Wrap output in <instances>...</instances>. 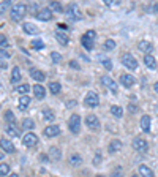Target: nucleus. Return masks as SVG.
Instances as JSON below:
<instances>
[{
    "instance_id": "nucleus-1",
    "label": "nucleus",
    "mask_w": 158,
    "mask_h": 177,
    "mask_svg": "<svg viewBox=\"0 0 158 177\" xmlns=\"http://www.w3.org/2000/svg\"><path fill=\"white\" fill-rule=\"evenodd\" d=\"M25 11H27V6L24 3H17V5H13L11 10H10V17L14 21V22H19L22 17L25 16Z\"/></svg>"
},
{
    "instance_id": "nucleus-2",
    "label": "nucleus",
    "mask_w": 158,
    "mask_h": 177,
    "mask_svg": "<svg viewBox=\"0 0 158 177\" xmlns=\"http://www.w3.org/2000/svg\"><path fill=\"white\" fill-rule=\"evenodd\" d=\"M95 32L94 30H87L84 35H82V38H81V43L82 46L87 49V51H92V48H94V43H95Z\"/></svg>"
},
{
    "instance_id": "nucleus-3",
    "label": "nucleus",
    "mask_w": 158,
    "mask_h": 177,
    "mask_svg": "<svg viewBox=\"0 0 158 177\" xmlns=\"http://www.w3.org/2000/svg\"><path fill=\"white\" fill-rule=\"evenodd\" d=\"M68 128L73 135H78L81 131V117L79 114H73L68 120Z\"/></svg>"
},
{
    "instance_id": "nucleus-4",
    "label": "nucleus",
    "mask_w": 158,
    "mask_h": 177,
    "mask_svg": "<svg viewBox=\"0 0 158 177\" xmlns=\"http://www.w3.org/2000/svg\"><path fill=\"white\" fill-rule=\"evenodd\" d=\"M120 60H122V63L128 70H136L138 68V60H136V57H133V54L125 52L122 57H120Z\"/></svg>"
},
{
    "instance_id": "nucleus-5",
    "label": "nucleus",
    "mask_w": 158,
    "mask_h": 177,
    "mask_svg": "<svg viewBox=\"0 0 158 177\" xmlns=\"http://www.w3.org/2000/svg\"><path fill=\"white\" fill-rule=\"evenodd\" d=\"M86 125H87V128L90 130V131H98V130L101 128L100 119H98L95 114H89V116L86 117Z\"/></svg>"
},
{
    "instance_id": "nucleus-6",
    "label": "nucleus",
    "mask_w": 158,
    "mask_h": 177,
    "mask_svg": "<svg viewBox=\"0 0 158 177\" xmlns=\"http://www.w3.org/2000/svg\"><path fill=\"white\" fill-rule=\"evenodd\" d=\"M67 16L73 21H81L82 19V11L79 10V6L76 3H71L68 8H67Z\"/></svg>"
},
{
    "instance_id": "nucleus-7",
    "label": "nucleus",
    "mask_w": 158,
    "mask_h": 177,
    "mask_svg": "<svg viewBox=\"0 0 158 177\" xmlns=\"http://www.w3.org/2000/svg\"><path fill=\"white\" fill-rule=\"evenodd\" d=\"M84 103H86L87 108H97V106L100 105V97H98V94H95L94 90L87 92V95H86V98H84Z\"/></svg>"
},
{
    "instance_id": "nucleus-8",
    "label": "nucleus",
    "mask_w": 158,
    "mask_h": 177,
    "mask_svg": "<svg viewBox=\"0 0 158 177\" xmlns=\"http://www.w3.org/2000/svg\"><path fill=\"white\" fill-rule=\"evenodd\" d=\"M131 144H133V149H134L136 152H139V153H145L147 149H149L147 141H145V139H142V138H134Z\"/></svg>"
},
{
    "instance_id": "nucleus-9",
    "label": "nucleus",
    "mask_w": 158,
    "mask_h": 177,
    "mask_svg": "<svg viewBox=\"0 0 158 177\" xmlns=\"http://www.w3.org/2000/svg\"><path fill=\"white\" fill-rule=\"evenodd\" d=\"M36 142H38V136H36L35 133H32V131L25 133L24 138H22V144H24L25 147H29V149H30V147H35Z\"/></svg>"
},
{
    "instance_id": "nucleus-10",
    "label": "nucleus",
    "mask_w": 158,
    "mask_h": 177,
    "mask_svg": "<svg viewBox=\"0 0 158 177\" xmlns=\"http://www.w3.org/2000/svg\"><path fill=\"white\" fill-rule=\"evenodd\" d=\"M101 84L109 89L112 94H117V90H119V86H117V82L112 79V78H109V76H101Z\"/></svg>"
},
{
    "instance_id": "nucleus-11",
    "label": "nucleus",
    "mask_w": 158,
    "mask_h": 177,
    "mask_svg": "<svg viewBox=\"0 0 158 177\" xmlns=\"http://www.w3.org/2000/svg\"><path fill=\"white\" fill-rule=\"evenodd\" d=\"M134 82H136V79L133 78V74H128V73L120 74V84H122L123 87H133Z\"/></svg>"
},
{
    "instance_id": "nucleus-12",
    "label": "nucleus",
    "mask_w": 158,
    "mask_h": 177,
    "mask_svg": "<svg viewBox=\"0 0 158 177\" xmlns=\"http://www.w3.org/2000/svg\"><path fill=\"white\" fill-rule=\"evenodd\" d=\"M35 16L38 17L40 21H51L52 19V11H51V8H41V10L36 11Z\"/></svg>"
},
{
    "instance_id": "nucleus-13",
    "label": "nucleus",
    "mask_w": 158,
    "mask_h": 177,
    "mask_svg": "<svg viewBox=\"0 0 158 177\" xmlns=\"http://www.w3.org/2000/svg\"><path fill=\"white\" fill-rule=\"evenodd\" d=\"M82 155H79L78 152H74V153H71L70 155V158H68V164L70 166H73V168H78V166H81L82 164Z\"/></svg>"
},
{
    "instance_id": "nucleus-14",
    "label": "nucleus",
    "mask_w": 158,
    "mask_h": 177,
    "mask_svg": "<svg viewBox=\"0 0 158 177\" xmlns=\"http://www.w3.org/2000/svg\"><path fill=\"white\" fill-rule=\"evenodd\" d=\"M138 49L139 51H141V52H147V55L149 54H150L152 51H153V46H152V43L150 41H147V40H141V41H139L138 43Z\"/></svg>"
},
{
    "instance_id": "nucleus-15",
    "label": "nucleus",
    "mask_w": 158,
    "mask_h": 177,
    "mask_svg": "<svg viewBox=\"0 0 158 177\" xmlns=\"http://www.w3.org/2000/svg\"><path fill=\"white\" fill-rule=\"evenodd\" d=\"M22 30H24L27 35H38V33H40V29H38L35 24H32V22H24V24H22Z\"/></svg>"
},
{
    "instance_id": "nucleus-16",
    "label": "nucleus",
    "mask_w": 158,
    "mask_h": 177,
    "mask_svg": "<svg viewBox=\"0 0 158 177\" xmlns=\"http://www.w3.org/2000/svg\"><path fill=\"white\" fill-rule=\"evenodd\" d=\"M122 141L120 139H112V141L109 142V146H108V152L109 153H117V152H120V149H122Z\"/></svg>"
},
{
    "instance_id": "nucleus-17",
    "label": "nucleus",
    "mask_w": 158,
    "mask_h": 177,
    "mask_svg": "<svg viewBox=\"0 0 158 177\" xmlns=\"http://www.w3.org/2000/svg\"><path fill=\"white\" fill-rule=\"evenodd\" d=\"M60 135V127L59 125H49L44 128V136L48 138H54V136H59Z\"/></svg>"
},
{
    "instance_id": "nucleus-18",
    "label": "nucleus",
    "mask_w": 158,
    "mask_h": 177,
    "mask_svg": "<svg viewBox=\"0 0 158 177\" xmlns=\"http://www.w3.org/2000/svg\"><path fill=\"white\" fill-rule=\"evenodd\" d=\"M0 146H2V150H3V152H6V153H14V146H13L11 141H8L6 138H2Z\"/></svg>"
},
{
    "instance_id": "nucleus-19",
    "label": "nucleus",
    "mask_w": 158,
    "mask_h": 177,
    "mask_svg": "<svg viewBox=\"0 0 158 177\" xmlns=\"http://www.w3.org/2000/svg\"><path fill=\"white\" fill-rule=\"evenodd\" d=\"M30 76H32V79H35L36 82H41V81L46 79V74H44L41 70H38V68L30 70Z\"/></svg>"
},
{
    "instance_id": "nucleus-20",
    "label": "nucleus",
    "mask_w": 158,
    "mask_h": 177,
    "mask_svg": "<svg viewBox=\"0 0 158 177\" xmlns=\"http://www.w3.org/2000/svg\"><path fill=\"white\" fill-rule=\"evenodd\" d=\"M144 63H145V67L149 68V70H155L156 68V60H155V57L152 54H145L144 55Z\"/></svg>"
},
{
    "instance_id": "nucleus-21",
    "label": "nucleus",
    "mask_w": 158,
    "mask_h": 177,
    "mask_svg": "<svg viewBox=\"0 0 158 177\" xmlns=\"http://www.w3.org/2000/svg\"><path fill=\"white\" fill-rule=\"evenodd\" d=\"M49 158H51L52 161H59L60 158H62L60 149H59V147H55V146H52V147L49 149Z\"/></svg>"
},
{
    "instance_id": "nucleus-22",
    "label": "nucleus",
    "mask_w": 158,
    "mask_h": 177,
    "mask_svg": "<svg viewBox=\"0 0 158 177\" xmlns=\"http://www.w3.org/2000/svg\"><path fill=\"white\" fill-rule=\"evenodd\" d=\"M55 38H57V41H59L62 46H67V44L70 43L68 35H67V33H63L62 30H57V32H55Z\"/></svg>"
},
{
    "instance_id": "nucleus-23",
    "label": "nucleus",
    "mask_w": 158,
    "mask_h": 177,
    "mask_svg": "<svg viewBox=\"0 0 158 177\" xmlns=\"http://www.w3.org/2000/svg\"><path fill=\"white\" fill-rule=\"evenodd\" d=\"M33 95L38 98V100H43L44 97H46V90H44V87L43 86H40V84H36V86H33Z\"/></svg>"
},
{
    "instance_id": "nucleus-24",
    "label": "nucleus",
    "mask_w": 158,
    "mask_h": 177,
    "mask_svg": "<svg viewBox=\"0 0 158 177\" xmlns=\"http://www.w3.org/2000/svg\"><path fill=\"white\" fill-rule=\"evenodd\" d=\"M6 135L11 136V138H19L21 128H17L16 125H6Z\"/></svg>"
},
{
    "instance_id": "nucleus-25",
    "label": "nucleus",
    "mask_w": 158,
    "mask_h": 177,
    "mask_svg": "<svg viewBox=\"0 0 158 177\" xmlns=\"http://www.w3.org/2000/svg\"><path fill=\"white\" fill-rule=\"evenodd\" d=\"M141 130L145 133L150 131V116H142L141 117Z\"/></svg>"
},
{
    "instance_id": "nucleus-26",
    "label": "nucleus",
    "mask_w": 158,
    "mask_h": 177,
    "mask_svg": "<svg viewBox=\"0 0 158 177\" xmlns=\"http://www.w3.org/2000/svg\"><path fill=\"white\" fill-rule=\"evenodd\" d=\"M138 169H139V175H141V177H153V171L149 166H145V164H141Z\"/></svg>"
},
{
    "instance_id": "nucleus-27",
    "label": "nucleus",
    "mask_w": 158,
    "mask_h": 177,
    "mask_svg": "<svg viewBox=\"0 0 158 177\" xmlns=\"http://www.w3.org/2000/svg\"><path fill=\"white\" fill-rule=\"evenodd\" d=\"M10 81H11L13 84H17V82L21 81V70H19V67H14V68H13Z\"/></svg>"
},
{
    "instance_id": "nucleus-28",
    "label": "nucleus",
    "mask_w": 158,
    "mask_h": 177,
    "mask_svg": "<svg viewBox=\"0 0 158 177\" xmlns=\"http://www.w3.org/2000/svg\"><path fill=\"white\" fill-rule=\"evenodd\" d=\"M43 119L46 120V122H54L55 112H54L52 109H44V111H43Z\"/></svg>"
},
{
    "instance_id": "nucleus-29",
    "label": "nucleus",
    "mask_w": 158,
    "mask_h": 177,
    "mask_svg": "<svg viewBox=\"0 0 158 177\" xmlns=\"http://www.w3.org/2000/svg\"><path fill=\"white\" fill-rule=\"evenodd\" d=\"M109 111H111V114H112L114 117H117V119H120V117L123 116V109L120 108V106H117V105H112Z\"/></svg>"
},
{
    "instance_id": "nucleus-30",
    "label": "nucleus",
    "mask_w": 158,
    "mask_h": 177,
    "mask_svg": "<svg viewBox=\"0 0 158 177\" xmlns=\"http://www.w3.org/2000/svg\"><path fill=\"white\" fill-rule=\"evenodd\" d=\"M5 120H6V125H16V116L13 114V111H6Z\"/></svg>"
},
{
    "instance_id": "nucleus-31",
    "label": "nucleus",
    "mask_w": 158,
    "mask_h": 177,
    "mask_svg": "<svg viewBox=\"0 0 158 177\" xmlns=\"http://www.w3.org/2000/svg\"><path fill=\"white\" fill-rule=\"evenodd\" d=\"M29 105H30V97H27V95H24V97H21L19 98V109H27L29 108Z\"/></svg>"
},
{
    "instance_id": "nucleus-32",
    "label": "nucleus",
    "mask_w": 158,
    "mask_h": 177,
    "mask_svg": "<svg viewBox=\"0 0 158 177\" xmlns=\"http://www.w3.org/2000/svg\"><path fill=\"white\" fill-rule=\"evenodd\" d=\"M49 90L52 92V94H59V92L62 90L60 82H57V81H52V82H49Z\"/></svg>"
},
{
    "instance_id": "nucleus-33",
    "label": "nucleus",
    "mask_w": 158,
    "mask_h": 177,
    "mask_svg": "<svg viewBox=\"0 0 158 177\" xmlns=\"http://www.w3.org/2000/svg\"><path fill=\"white\" fill-rule=\"evenodd\" d=\"M29 90H30V86H29V84H21V86L16 87V92H17V94H21L22 97H24L25 94H29Z\"/></svg>"
},
{
    "instance_id": "nucleus-34",
    "label": "nucleus",
    "mask_w": 158,
    "mask_h": 177,
    "mask_svg": "<svg viewBox=\"0 0 158 177\" xmlns=\"http://www.w3.org/2000/svg\"><path fill=\"white\" fill-rule=\"evenodd\" d=\"M33 127H35V122H33L32 119H24L22 120V128L24 130H32Z\"/></svg>"
},
{
    "instance_id": "nucleus-35",
    "label": "nucleus",
    "mask_w": 158,
    "mask_h": 177,
    "mask_svg": "<svg viewBox=\"0 0 158 177\" xmlns=\"http://www.w3.org/2000/svg\"><path fill=\"white\" fill-rule=\"evenodd\" d=\"M10 164H6V163H2L0 164V174H2V177H8L10 174Z\"/></svg>"
},
{
    "instance_id": "nucleus-36",
    "label": "nucleus",
    "mask_w": 158,
    "mask_h": 177,
    "mask_svg": "<svg viewBox=\"0 0 158 177\" xmlns=\"http://www.w3.org/2000/svg\"><path fill=\"white\" fill-rule=\"evenodd\" d=\"M49 8H51V11H55V13H62V5H60L59 2H51Z\"/></svg>"
},
{
    "instance_id": "nucleus-37",
    "label": "nucleus",
    "mask_w": 158,
    "mask_h": 177,
    "mask_svg": "<svg viewBox=\"0 0 158 177\" xmlns=\"http://www.w3.org/2000/svg\"><path fill=\"white\" fill-rule=\"evenodd\" d=\"M103 46H105L106 51H112V49L116 48V41H114V40H106Z\"/></svg>"
},
{
    "instance_id": "nucleus-38",
    "label": "nucleus",
    "mask_w": 158,
    "mask_h": 177,
    "mask_svg": "<svg viewBox=\"0 0 158 177\" xmlns=\"http://www.w3.org/2000/svg\"><path fill=\"white\" fill-rule=\"evenodd\" d=\"M32 48L33 49H43L44 48V43L41 40H32Z\"/></svg>"
},
{
    "instance_id": "nucleus-39",
    "label": "nucleus",
    "mask_w": 158,
    "mask_h": 177,
    "mask_svg": "<svg viewBox=\"0 0 158 177\" xmlns=\"http://www.w3.org/2000/svg\"><path fill=\"white\" fill-rule=\"evenodd\" d=\"M0 48H2V51H6V48H8V40L5 35L0 36Z\"/></svg>"
},
{
    "instance_id": "nucleus-40",
    "label": "nucleus",
    "mask_w": 158,
    "mask_h": 177,
    "mask_svg": "<svg viewBox=\"0 0 158 177\" xmlns=\"http://www.w3.org/2000/svg\"><path fill=\"white\" fill-rule=\"evenodd\" d=\"M51 60L54 63H59V62H62V55L59 52H51Z\"/></svg>"
},
{
    "instance_id": "nucleus-41",
    "label": "nucleus",
    "mask_w": 158,
    "mask_h": 177,
    "mask_svg": "<svg viewBox=\"0 0 158 177\" xmlns=\"http://www.w3.org/2000/svg\"><path fill=\"white\" fill-rule=\"evenodd\" d=\"M101 63H103V67L106 70H112V62H111L109 59H101Z\"/></svg>"
},
{
    "instance_id": "nucleus-42",
    "label": "nucleus",
    "mask_w": 158,
    "mask_h": 177,
    "mask_svg": "<svg viewBox=\"0 0 158 177\" xmlns=\"http://www.w3.org/2000/svg\"><path fill=\"white\" fill-rule=\"evenodd\" d=\"M70 68H73V70H81V65L76 62V60H70Z\"/></svg>"
},
{
    "instance_id": "nucleus-43",
    "label": "nucleus",
    "mask_w": 158,
    "mask_h": 177,
    "mask_svg": "<svg viewBox=\"0 0 158 177\" xmlns=\"http://www.w3.org/2000/svg\"><path fill=\"white\" fill-rule=\"evenodd\" d=\"M8 5H10V2H6V0H5V2H2V5H0V13H2V14H5Z\"/></svg>"
},
{
    "instance_id": "nucleus-44",
    "label": "nucleus",
    "mask_w": 158,
    "mask_h": 177,
    "mask_svg": "<svg viewBox=\"0 0 158 177\" xmlns=\"http://www.w3.org/2000/svg\"><path fill=\"white\" fill-rule=\"evenodd\" d=\"M74 106H76V100H70L67 103V108H74Z\"/></svg>"
},
{
    "instance_id": "nucleus-45",
    "label": "nucleus",
    "mask_w": 158,
    "mask_h": 177,
    "mask_svg": "<svg viewBox=\"0 0 158 177\" xmlns=\"http://www.w3.org/2000/svg\"><path fill=\"white\" fill-rule=\"evenodd\" d=\"M100 161H101V157H100V153H98V155L94 158V164L97 166V164H100Z\"/></svg>"
},
{
    "instance_id": "nucleus-46",
    "label": "nucleus",
    "mask_w": 158,
    "mask_h": 177,
    "mask_svg": "<svg viewBox=\"0 0 158 177\" xmlns=\"http://www.w3.org/2000/svg\"><path fill=\"white\" fill-rule=\"evenodd\" d=\"M111 177H122V172H120V168H117V171L111 175Z\"/></svg>"
},
{
    "instance_id": "nucleus-47",
    "label": "nucleus",
    "mask_w": 158,
    "mask_h": 177,
    "mask_svg": "<svg viewBox=\"0 0 158 177\" xmlns=\"http://www.w3.org/2000/svg\"><path fill=\"white\" fill-rule=\"evenodd\" d=\"M136 109H138V108H136L134 105H130V106H128V111H130V112H134Z\"/></svg>"
},
{
    "instance_id": "nucleus-48",
    "label": "nucleus",
    "mask_w": 158,
    "mask_h": 177,
    "mask_svg": "<svg viewBox=\"0 0 158 177\" xmlns=\"http://www.w3.org/2000/svg\"><path fill=\"white\" fill-rule=\"evenodd\" d=\"M5 57L8 59V57H10V54H8L6 51H2V60H5Z\"/></svg>"
},
{
    "instance_id": "nucleus-49",
    "label": "nucleus",
    "mask_w": 158,
    "mask_h": 177,
    "mask_svg": "<svg viewBox=\"0 0 158 177\" xmlns=\"http://www.w3.org/2000/svg\"><path fill=\"white\" fill-rule=\"evenodd\" d=\"M114 2H117V0H105V3H106V5H112Z\"/></svg>"
},
{
    "instance_id": "nucleus-50",
    "label": "nucleus",
    "mask_w": 158,
    "mask_h": 177,
    "mask_svg": "<svg viewBox=\"0 0 158 177\" xmlns=\"http://www.w3.org/2000/svg\"><path fill=\"white\" fill-rule=\"evenodd\" d=\"M153 90H155L156 94H158V82H155V84H153Z\"/></svg>"
},
{
    "instance_id": "nucleus-51",
    "label": "nucleus",
    "mask_w": 158,
    "mask_h": 177,
    "mask_svg": "<svg viewBox=\"0 0 158 177\" xmlns=\"http://www.w3.org/2000/svg\"><path fill=\"white\" fill-rule=\"evenodd\" d=\"M8 177H19V175H17V174H14V172H13V174H10V175H8Z\"/></svg>"
},
{
    "instance_id": "nucleus-52",
    "label": "nucleus",
    "mask_w": 158,
    "mask_h": 177,
    "mask_svg": "<svg viewBox=\"0 0 158 177\" xmlns=\"http://www.w3.org/2000/svg\"><path fill=\"white\" fill-rule=\"evenodd\" d=\"M153 11H158V5H153Z\"/></svg>"
},
{
    "instance_id": "nucleus-53",
    "label": "nucleus",
    "mask_w": 158,
    "mask_h": 177,
    "mask_svg": "<svg viewBox=\"0 0 158 177\" xmlns=\"http://www.w3.org/2000/svg\"><path fill=\"white\" fill-rule=\"evenodd\" d=\"M130 177H141V175H136V174H131V175H130Z\"/></svg>"
},
{
    "instance_id": "nucleus-54",
    "label": "nucleus",
    "mask_w": 158,
    "mask_h": 177,
    "mask_svg": "<svg viewBox=\"0 0 158 177\" xmlns=\"http://www.w3.org/2000/svg\"><path fill=\"white\" fill-rule=\"evenodd\" d=\"M97 177H105V175H101V174H100V175H97Z\"/></svg>"
}]
</instances>
